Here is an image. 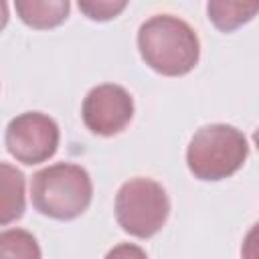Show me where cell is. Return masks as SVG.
<instances>
[{"instance_id":"8","label":"cell","mask_w":259,"mask_h":259,"mask_svg":"<svg viewBox=\"0 0 259 259\" xmlns=\"http://www.w3.org/2000/svg\"><path fill=\"white\" fill-rule=\"evenodd\" d=\"M20 20L32 28H55L69 16V0H16Z\"/></svg>"},{"instance_id":"3","label":"cell","mask_w":259,"mask_h":259,"mask_svg":"<svg viewBox=\"0 0 259 259\" xmlns=\"http://www.w3.org/2000/svg\"><path fill=\"white\" fill-rule=\"evenodd\" d=\"M249 156V142L241 130L227 123L202 125L186 148L188 170L198 180L233 176Z\"/></svg>"},{"instance_id":"2","label":"cell","mask_w":259,"mask_h":259,"mask_svg":"<svg viewBox=\"0 0 259 259\" xmlns=\"http://www.w3.org/2000/svg\"><path fill=\"white\" fill-rule=\"evenodd\" d=\"M93 196L91 176L85 168L57 162L38 170L30 182L32 206L51 219L71 221L87 210Z\"/></svg>"},{"instance_id":"12","label":"cell","mask_w":259,"mask_h":259,"mask_svg":"<svg viewBox=\"0 0 259 259\" xmlns=\"http://www.w3.org/2000/svg\"><path fill=\"white\" fill-rule=\"evenodd\" d=\"M105 259H148V255L134 243H119L105 255Z\"/></svg>"},{"instance_id":"5","label":"cell","mask_w":259,"mask_h":259,"mask_svg":"<svg viewBox=\"0 0 259 259\" xmlns=\"http://www.w3.org/2000/svg\"><path fill=\"white\" fill-rule=\"evenodd\" d=\"M6 150L26 166L47 162L59 148V125L40 111H24L10 119L4 134Z\"/></svg>"},{"instance_id":"9","label":"cell","mask_w":259,"mask_h":259,"mask_svg":"<svg viewBox=\"0 0 259 259\" xmlns=\"http://www.w3.org/2000/svg\"><path fill=\"white\" fill-rule=\"evenodd\" d=\"M259 10L257 2H225V0H212L206 4L208 20L223 32H231L239 28L241 24L249 22Z\"/></svg>"},{"instance_id":"13","label":"cell","mask_w":259,"mask_h":259,"mask_svg":"<svg viewBox=\"0 0 259 259\" xmlns=\"http://www.w3.org/2000/svg\"><path fill=\"white\" fill-rule=\"evenodd\" d=\"M6 24H8V4L4 0H0V32Z\"/></svg>"},{"instance_id":"4","label":"cell","mask_w":259,"mask_h":259,"mask_svg":"<svg viewBox=\"0 0 259 259\" xmlns=\"http://www.w3.org/2000/svg\"><path fill=\"white\" fill-rule=\"evenodd\" d=\"M168 214L170 198L164 186L152 178H130L115 194L117 225L138 239H150L156 235L168 221Z\"/></svg>"},{"instance_id":"7","label":"cell","mask_w":259,"mask_h":259,"mask_svg":"<svg viewBox=\"0 0 259 259\" xmlns=\"http://www.w3.org/2000/svg\"><path fill=\"white\" fill-rule=\"evenodd\" d=\"M24 174L6 162H0V227L18 221L24 214Z\"/></svg>"},{"instance_id":"11","label":"cell","mask_w":259,"mask_h":259,"mask_svg":"<svg viewBox=\"0 0 259 259\" xmlns=\"http://www.w3.org/2000/svg\"><path fill=\"white\" fill-rule=\"evenodd\" d=\"M127 6L125 0L119 2H111V0H93V2H79L81 12H85L91 20H109L115 18L123 8Z\"/></svg>"},{"instance_id":"10","label":"cell","mask_w":259,"mask_h":259,"mask_svg":"<svg viewBox=\"0 0 259 259\" xmlns=\"http://www.w3.org/2000/svg\"><path fill=\"white\" fill-rule=\"evenodd\" d=\"M0 259H42L32 233L24 229L0 231Z\"/></svg>"},{"instance_id":"1","label":"cell","mask_w":259,"mask_h":259,"mask_svg":"<svg viewBox=\"0 0 259 259\" xmlns=\"http://www.w3.org/2000/svg\"><path fill=\"white\" fill-rule=\"evenodd\" d=\"M138 49L144 63L160 75L190 73L200 59V40L194 28L174 14H154L138 30Z\"/></svg>"},{"instance_id":"6","label":"cell","mask_w":259,"mask_h":259,"mask_svg":"<svg viewBox=\"0 0 259 259\" xmlns=\"http://www.w3.org/2000/svg\"><path fill=\"white\" fill-rule=\"evenodd\" d=\"M81 117L89 132L97 136H115L134 117L132 95L115 83H103L93 87L81 105Z\"/></svg>"}]
</instances>
